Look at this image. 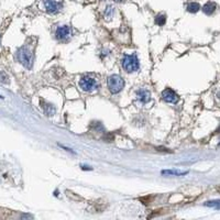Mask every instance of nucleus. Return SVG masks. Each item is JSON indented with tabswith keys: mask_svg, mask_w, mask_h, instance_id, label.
I'll use <instances>...</instances> for the list:
<instances>
[{
	"mask_svg": "<svg viewBox=\"0 0 220 220\" xmlns=\"http://www.w3.org/2000/svg\"><path fill=\"white\" fill-rule=\"evenodd\" d=\"M72 34V30H71L70 27L67 25H62V27H59L56 29V32H55V35H56V39L61 41L67 40L68 38Z\"/></svg>",
	"mask_w": 220,
	"mask_h": 220,
	"instance_id": "0eeeda50",
	"label": "nucleus"
},
{
	"mask_svg": "<svg viewBox=\"0 0 220 220\" xmlns=\"http://www.w3.org/2000/svg\"><path fill=\"white\" fill-rule=\"evenodd\" d=\"M113 1H116V3H124V0H113Z\"/></svg>",
	"mask_w": 220,
	"mask_h": 220,
	"instance_id": "6ab92c4d",
	"label": "nucleus"
},
{
	"mask_svg": "<svg viewBox=\"0 0 220 220\" xmlns=\"http://www.w3.org/2000/svg\"><path fill=\"white\" fill-rule=\"evenodd\" d=\"M43 3L49 13H57L62 9V3L55 0H43Z\"/></svg>",
	"mask_w": 220,
	"mask_h": 220,
	"instance_id": "423d86ee",
	"label": "nucleus"
},
{
	"mask_svg": "<svg viewBox=\"0 0 220 220\" xmlns=\"http://www.w3.org/2000/svg\"><path fill=\"white\" fill-rule=\"evenodd\" d=\"M17 57H18V61L24 67L27 68L32 67V64H33V54H32L31 50L29 47L22 46L21 49H19L18 52H17Z\"/></svg>",
	"mask_w": 220,
	"mask_h": 220,
	"instance_id": "7ed1b4c3",
	"label": "nucleus"
},
{
	"mask_svg": "<svg viewBox=\"0 0 220 220\" xmlns=\"http://www.w3.org/2000/svg\"><path fill=\"white\" fill-rule=\"evenodd\" d=\"M216 9H217V5H216L215 3H211V1L207 3L206 5L202 7V11H204V13L207 14V16H211V14L216 11Z\"/></svg>",
	"mask_w": 220,
	"mask_h": 220,
	"instance_id": "1a4fd4ad",
	"label": "nucleus"
},
{
	"mask_svg": "<svg viewBox=\"0 0 220 220\" xmlns=\"http://www.w3.org/2000/svg\"><path fill=\"white\" fill-rule=\"evenodd\" d=\"M218 131H219V132H220V128H219V129H218Z\"/></svg>",
	"mask_w": 220,
	"mask_h": 220,
	"instance_id": "aec40b11",
	"label": "nucleus"
},
{
	"mask_svg": "<svg viewBox=\"0 0 220 220\" xmlns=\"http://www.w3.org/2000/svg\"><path fill=\"white\" fill-rule=\"evenodd\" d=\"M81 169H83V170H92V167H89V166H84V165H83V166H81Z\"/></svg>",
	"mask_w": 220,
	"mask_h": 220,
	"instance_id": "a211bd4d",
	"label": "nucleus"
},
{
	"mask_svg": "<svg viewBox=\"0 0 220 220\" xmlns=\"http://www.w3.org/2000/svg\"><path fill=\"white\" fill-rule=\"evenodd\" d=\"M207 207H211V208H215V209H220V199L218 200H210V202H205Z\"/></svg>",
	"mask_w": 220,
	"mask_h": 220,
	"instance_id": "4468645a",
	"label": "nucleus"
},
{
	"mask_svg": "<svg viewBox=\"0 0 220 220\" xmlns=\"http://www.w3.org/2000/svg\"><path fill=\"white\" fill-rule=\"evenodd\" d=\"M186 9H187V11L191 12V13H196V12L199 11L200 6L198 3H189L188 5L186 6Z\"/></svg>",
	"mask_w": 220,
	"mask_h": 220,
	"instance_id": "9d476101",
	"label": "nucleus"
},
{
	"mask_svg": "<svg viewBox=\"0 0 220 220\" xmlns=\"http://www.w3.org/2000/svg\"><path fill=\"white\" fill-rule=\"evenodd\" d=\"M162 174H169V175H177L182 176L187 174V172H177V171H162Z\"/></svg>",
	"mask_w": 220,
	"mask_h": 220,
	"instance_id": "2eb2a0df",
	"label": "nucleus"
},
{
	"mask_svg": "<svg viewBox=\"0 0 220 220\" xmlns=\"http://www.w3.org/2000/svg\"><path fill=\"white\" fill-rule=\"evenodd\" d=\"M60 146H61V148H63V149H64V150L68 151V152H71V153H75V152H74V151H73V150H71V149H68V148H66V146L62 145V144H60Z\"/></svg>",
	"mask_w": 220,
	"mask_h": 220,
	"instance_id": "f3484780",
	"label": "nucleus"
},
{
	"mask_svg": "<svg viewBox=\"0 0 220 220\" xmlns=\"http://www.w3.org/2000/svg\"><path fill=\"white\" fill-rule=\"evenodd\" d=\"M137 98L141 103H146L150 101L151 94L148 89H140L137 92Z\"/></svg>",
	"mask_w": 220,
	"mask_h": 220,
	"instance_id": "6e6552de",
	"label": "nucleus"
},
{
	"mask_svg": "<svg viewBox=\"0 0 220 220\" xmlns=\"http://www.w3.org/2000/svg\"><path fill=\"white\" fill-rule=\"evenodd\" d=\"M162 99L164 101H166L169 103H176L178 102V95L176 94L174 90H172L171 88H166V89H164L162 92Z\"/></svg>",
	"mask_w": 220,
	"mask_h": 220,
	"instance_id": "39448f33",
	"label": "nucleus"
},
{
	"mask_svg": "<svg viewBox=\"0 0 220 220\" xmlns=\"http://www.w3.org/2000/svg\"><path fill=\"white\" fill-rule=\"evenodd\" d=\"M121 65H122V68H123L127 73H133L139 70V67H140L139 60H138L135 54H131V55L124 54L121 60Z\"/></svg>",
	"mask_w": 220,
	"mask_h": 220,
	"instance_id": "f257e3e1",
	"label": "nucleus"
},
{
	"mask_svg": "<svg viewBox=\"0 0 220 220\" xmlns=\"http://www.w3.org/2000/svg\"><path fill=\"white\" fill-rule=\"evenodd\" d=\"M113 12H115L113 7L111 5H108L107 7H106V9H105V12H103L105 18L106 19H111V18H113Z\"/></svg>",
	"mask_w": 220,
	"mask_h": 220,
	"instance_id": "f8f14e48",
	"label": "nucleus"
},
{
	"mask_svg": "<svg viewBox=\"0 0 220 220\" xmlns=\"http://www.w3.org/2000/svg\"><path fill=\"white\" fill-rule=\"evenodd\" d=\"M44 113H46L47 116H53L55 113V108L53 107L52 105H49V103H45L44 106Z\"/></svg>",
	"mask_w": 220,
	"mask_h": 220,
	"instance_id": "ddd939ff",
	"label": "nucleus"
},
{
	"mask_svg": "<svg viewBox=\"0 0 220 220\" xmlns=\"http://www.w3.org/2000/svg\"><path fill=\"white\" fill-rule=\"evenodd\" d=\"M107 86L111 94H118V92H120L123 89L124 81L120 75H110L107 78Z\"/></svg>",
	"mask_w": 220,
	"mask_h": 220,
	"instance_id": "f03ea898",
	"label": "nucleus"
},
{
	"mask_svg": "<svg viewBox=\"0 0 220 220\" xmlns=\"http://www.w3.org/2000/svg\"><path fill=\"white\" fill-rule=\"evenodd\" d=\"M79 87L86 92H94L98 88V84L90 76H83L79 81Z\"/></svg>",
	"mask_w": 220,
	"mask_h": 220,
	"instance_id": "20e7f679",
	"label": "nucleus"
},
{
	"mask_svg": "<svg viewBox=\"0 0 220 220\" xmlns=\"http://www.w3.org/2000/svg\"><path fill=\"white\" fill-rule=\"evenodd\" d=\"M0 81L3 84L9 83V76L5 72H3V71H0Z\"/></svg>",
	"mask_w": 220,
	"mask_h": 220,
	"instance_id": "dca6fc26",
	"label": "nucleus"
},
{
	"mask_svg": "<svg viewBox=\"0 0 220 220\" xmlns=\"http://www.w3.org/2000/svg\"><path fill=\"white\" fill-rule=\"evenodd\" d=\"M155 23H156L157 25H160V27H162V25H164L165 23H166V16L165 14H157L156 17H155Z\"/></svg>",
	"mask_w": 220,
	"mask_h": 220,
	"instance_id": "9b49d317",
	"label": "nucleus"
}]
</instances>
